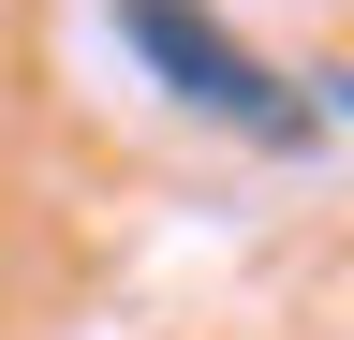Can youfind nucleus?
Here are the masks:
<instances>
[{"label": "nucleus", "mask_w": 354, "mask_h": 340, "mask_svg": "<svg viewBox=\"0 0 354 340\" xmlns=\"http://www.w3.org/2000/svg\"><path fill=\"white\" fill-rule=\"evenodd\" d=\"M118 45L148 60L177 104L236 118V134H266V148H310V134H325V104H310V89H281V74H266L236 30L207 15V0H118Z\"/></svg>", "instance_id": "1"}]
</instances>
